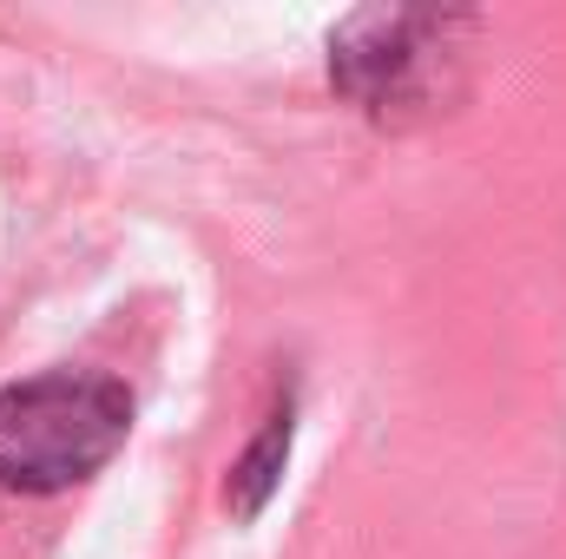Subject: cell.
<instances>
[{"label": "cell", "instance_id": "6da1fadb", "mask_svg": "<svg viewBox=\"0 0 566 559\" xmlns=\"http://www.w3.org/2000/svg\"><path fill=\"white\" fill-rule=\"evenodd\" d=\"M474 13L441 7H363L329 33V86L376 126L402 133L448 113L468 86Z\"/></svg>", "mask_w": 566, "mask_h": 559}, {"label": "cell", "instance_id": "7a4b0ae2", "mask_svg": "<svg viewBox=\"0 0 566 559\" xmlns=\"http://www.w3.org/2000/svg\"><path fill=\"white\" fill-rule=\"evenodd\" d=\"M133 428V395L113 376L46 369L0 389V487L66 494L99 474Z\"/></svg>", "mask_w": 566, "mask_h": 559}, {"label": "cell", "instance_id": "3957f363", "mask_svg": "<svg viewBox=\"0 0 566 559\" xmlns=\"http://www.w3.org/2000/svg\"><path fill=\"white\" fill-rule=\"evenodd\" d=\"M283 461H290V402H283L277 415L264 421V434H258V441L238 454V467H231V487H224V500H231V514H238V520L264 514V500L277 494Z\"/></svg>", "mask_w": 566, "mask_h": 559}]
</instances>
